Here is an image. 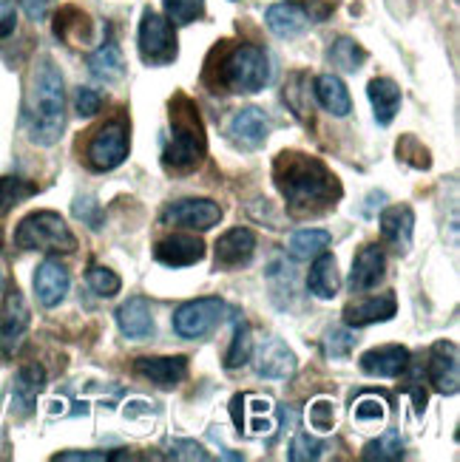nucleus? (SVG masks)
<instances>
[{
  "instance_id": "9b49d317",
  "label": "nucleus",
  "mask_w": 460,
  "mask_h": 462,
  "mask_svg": "<svg viewBox=\"0 0 460 462\" xmlns=\"http://www.w3.org/2000/svg\"><path fill=\"white\" fill-rule=\"evenodd\" d=\"M256 253V233L248 227H233L216 241V270L233 273L239 267L250 264Z\"/></svg>"
},
{
  "instance_id": "4c0bfd02",
  "label": "nucleus",
  "mask_w": 460,
  "mask_h": 462,
  "mask_svg": "<svg viewBox=\"0 0 460 462\" xmlns=\"http://www.w3.org/2000/svg\"><path fill=\"white\" fill-rule=\"evenodd\" d=\"M86 281H89L91 292H97L99 298H114L119 290H123V281H119V275L108 267H91Z\"/></svg>"
},
{
  "instance_id": "cd10ccee",
  "label": "nucleus",
  "mask_w": 460,
  "mask_h": 462,
  "mask_svg": "<svg viewBox=\"0 0 460 462\" xmlns=\"http://www.w3.org/2000/svg\"><path fill=\"white\" fill-rule=\"evenodd\" d=\"M338 267H335V258L330 253H322L313 258V267H310V275H307V290L315 295V298H335L338 292Z\"/></svg>"
},
{
  "instance_id": "6e6552de",
  "label": "nucleus",
  "mask_w": 460,
  "mask_h": 462,
  "mask_svg": "<svg viewBox=\"0 0 460 462\" xmlns=\"http://www.w3.org/2000/svg\"><path fill=\"white\" fill-rule=\"evenodd\" d=\"M225 318V300L222 298H196L188 300L174 312V332L179 337H205L213 327Z\"/></svg>"
},
{
  "instance_id": "dca6fc26",
  "label": "nucleus",
  "mask_w": 460,
  "mask_h": 462,
  "mask_svg": "<svg viewBox=\"0 0 460 462\" xmlns=\"http://www.w3.org/2000/svg\"><path fill=\"white\" fill-rule=\"evenodd\" d=\"M156 261L165 267H191L199 264L205 258V245L196 236H185V233H174L168 238H163L154 250Z\"/></svg>"
},
{
  "instance_id": "a19ab883",
  "label": "nucleus",
  "mask_w": 460,
  "mask_h": 462,
  "mask_svg": "<svg viewBox=\"0 0 460 462\" xmlns=\"http://www.w3.org/2000/svg\"><path fill=\"white\" fill-rule=\"evenodd\" d=\"M171 457L174 459H199V462H208L211 459V454L199 446V443H193V439H174L171 443Z\"/></svg>"
},
{
  "instance_id": "de8ad7c7",
  "label": "nucleus",
  "mask_w": 460,
  "mask_h": 462,
  "mask_svg": "<svg viewBox=\"0 0 460 462\" xmlns=\"http://www.w3.org/2000/svg\"><path fill=\"white\" fill-rule=\"evenodd\" d=\"M250 403H253V406H250L253 414H270V411H273V403H270L268 397H265V400H262V397H250Z\"/></svg>"
},
{
  "instance_id": "4468645a",
  "label": "nucleus",
  "mask_w": 460,
  "mask_h": 462,
  "mask_svg": "<svg viewBox=\"0 0 460 462\" xmlns=\"http://www.w3.org/2000/svg\"><path fill=\"white\" fill-rule=\"evenodd\" d=\"M384 270H387V255L378 245H367L358 250L355 261H352V270H350V290L352 292H370L381 284L384 278Z\"/></svg>"
},
{
  "instance_id": "a18cd8bd",
  "label": "nucleus",
  "mask_w": 460,
  "mask_h": 462,
  "mask_svg": "<svg viewBox=\"0 0 460 462\" xmlns=\"http://www.w3.org/2000/svg\"><path fill=\"white\" fill-rule=\"evenodd\" d=\"M111 459V454H94V451H71V454H57L54 462H103Z\"/></svg>"
},
{
  "instance_id": "5701e85b",
  "label": "nucleus",
  "mask_w": 460,
  "mask_h": 462,
  "mask_svg": "<svg viewBox=\"0 0 460 462\" xmlns=\"http://www.w3.org/2000/svg\"><path fill=\"white\" fill-rule=\"evenodd\" d=\"M265 23L278 37H296L310 26V14L298 4H273L265 12Z\"/></svg>"
},
{
  "instance_id": "f704fd0d",
  "label": "nucleus",
  "mask_w": 460,
  "mask_h": 462,
  "mask_svg": "<svg viewBox=\"0 0 460 462\" xmlns=\"http://www.w3.org/2000/svg\"><path fill=\"white\" fill-rule=\"evenodd\" d=\"M327 60L335 66V69H342V71H358L361 69V63L367 60V51L355 43V40H350V37H338L335 43H333V49L327 51Z\"/></svg>"
},
{
  "instance_id": "9d476101",
  "label": "nucleus",
  "mask_w": 460,
  "mask_h": 462,
  "mask_svg": "<svg viewBox=\"0 0 460 462\" xmlns=\"http://www.w3.org/2000/svg\"><path fill=\"white\" fill-rule=\"evenodd\" d=\"M427 377L437 394H457L460 389V355L452 340H437L429 349Z\"/></svg>"
},
{
  "instance_id": "2f4dec72",
  "label": "nucleus",
  "mask_w": 460,
  "mask_h": 462,
  "mask_svg": "<svg viewBox=\"0 0 460 462\" xmlns=\"http://www.w3.org/2000/svg\"><path fill=\"white\" fill-rule=\"evenodd\" d=\"M37 193V185L23 176H4L0 179V216L12 213L20 202H26Z\"/></svg>"
},
{
  "instance_id": "4be33fe9",
  "label": "nucleus",
  "mask_w": 460,
  "mask_h": 462,
  "mask_svg": "<svg viewBox=\"0 0 460 462\" xmlns=\"http://www.w3.org/2000/svg\"><path fill=\"white\" fill-rule=\"evenodd\" d=\"M117 324L119 332H123L128 340H146L154 335V315H151V304L143 295L128 298L117 312Z\"/></svg>"
},
{
  "instance_id": "7c9ffc66",
  "label": "nucleus",
  "mask_w": 460,
  "mask_h": 462,
  "mask_svg": "<svg viewBox=\"0 0 460 462\" xmlns=\"http://www.w3.org/2000/svg\"><path fill=\"white\" fill-rule=\"evenodd\" d=\"M361 459L367 462H398L404 459V439H401V431L398 429H387L378 439L367 443V448L361 451Z\"/></svg>"
},
{
  "instance_id": "c756f323",
  "label": "nucleus",
  "mask_w": 460,
  "mask_h": 462,
  "mask_svg": "<svg viewBox=\"0 0 460 462\" xmlns=\"http://www.w3.org/2000/svg\"><path fill=\"white\" fill-rule=\"evenodd\" d=\"M387 417H390V403L384 394L367 392L352 403V420L361 426H384Z\"/></svg>"
},
{
  "instance_id": "f257e3e1",
  "label": "nucleus",
  "mask_w": 460,
  "mask_h": 462,
  "mask_svg": "<svg viewBox=\"0 0 460 462\" xmlns=\"http://www.w3.org/2000/svg\"><path fill=\"white\" fill-rule=\"evenodd\" d=\"M273 182L293 216H318L338 205L342 185L322 159L285 151L273 162Z\"/></svg>"
},
{
  "instance_id": "20e7f679",
  "label": "nucleus",
  "mask_w": 460,
  "mask_h": 462,
  "mask_svg": "<svg viewBox=\"0 0 460 462\" xmlns=\"http://www.w3.org/2000/svg\"><path fill=\"white\" fill-rule=\"evenodd\" d=\"M270 79V60L265 49L258 46H233L222 57H219L216 66V79H213V91H228V94H256L268 86Z\"/></svg>"
},
{
  "instance_id": "c03bdc74",
  "label": "nucleus",
  "mask_w": 460,
  "mask_h": 462,
  "mask_svg": "<svg viewBox=\"0 0 460 462\" xmlns=\"http://www.w3.org/2000/svg\"><path fill=\"white\" fill-rule=\"evenodd\" d=\"M17 26V9L12 0H0V37H9Z\"/></svg>"
},
{
  "instance_id": "a878e982",
  "label": "nucleus",
  "mask_w": 460,
  "mask_h": 462,
  "mask_svg": "<svg viewBox=\"0 0 460 462\" xmlns=\"http://www.w3.org/2000/svg\"><path fill=\"white\" fill-rule=\"evenodd\" d=\"M46 383V374L40 366H23L14 377V386H12V403L20 414H32L37 406V394L43 392Z\"/></svg>"
},
{
  "instance_id": "39448f33",
  "label": "nucleus",
  "mask_w": 460,
  "mask_h": 462,
  "mask_svg": "<svg viewBox=\"0 0 460 462\" xmlns=\"http://www.w3.org/2000/svg\"><path fill=\"white\" fill-rule=\"evenodd\" d=\"M14 245L20 250H40V253H74L77 238L63 222V216L54 210L29 213L14 230Z\"/></svg>"
},
{
  "instance_id": "f03ea898",
  "label": "nucleus",
  "mask_w": 460,
  "mask_h": 462,
  "mask_svg": "<svg viewBox=\"0 0 460 462\" xmlns=\"http://www.w3.org/2000/svg\"><path fill=\"white\" fill-rule=\"evenodd\" d=\"M23 125H26V136L40 148H49L63 136L66 88H63V74H60L52 57H40L32 69L26 106H23Z\"/></svg>"
},
{
  "instance_id": "423d86ee",
  "label": "nucleus",
  "mask_w": 460,
  "mask_h": 462,
  "mask_svg": "<svg viewBox=\"0 0 460 462\" xmlns=\"http://www.w3.org/2000/svg\"><path fill=\"white\" fill-rule=\"evenodd\" d=\"M128 159V125L123 119L99 125L86 145V162L91 171H114Z\"/></svg>"
},
{
  "instance_id": "393cba45",
  "label": "nucleus",
  "mask_w": 460,
  "mask_h": 462,
  "mask_svg": "<svg viewBox=\"0 0 460 462\" xmlns=\"http://www.w3.org/2000/svg\"><path fill=\"white\" fill-rule=\"evenodd\" d=\"M313 91H315L318 106H322L327 114H333V116H347L352 111V99H350L347 86L342 83V77H335V74L315 77V88Z\"/></svg>"
},
{
  "instance_id": "6ab92c4d",
  "label": "nucleus",
  "mask_w": 460,
  "mask_h": 462,
  "mask_svg": "<svg viewBox=\"0 0 460 462\" xmlns=\"http://www.w3.org/2000/svg\"><path fill=\"white\" fill-rule=\"evenodd\" d=\"M409 349L407 346H378L361 355V369L372 377H398L409 369Z\"/></svg>"
},
{
  "instance_id": "1a4fd4ad",
  "label": "nucleus",
  "mask_w": 460,
  "mask_h": 462,
  "mask_svg": "<svg viewBox=\"0 0 460 462\" xmlns=\"http://www.w3.org/2000/svg\"><path fill=\"white\" fill-rule=\"evenodd\" d=\"M222 222V208L211 199H183L174 202L163 213V225L168 227H185V230H211Z\"/></svg>"
},
{
  "instance_id": "f8f14e48",
  "label": "nucleus",
  "mask_w": 460,
  "mask_h": 462,
  "mask_svg": "<svg viewBox=\"0 0 460 462\" xmlns=\"http://www.w3.org/2000/svg\"><path fill=\"white\" fill-rule=\"evenodd\" d=\"M29 324H32V315L26 307V298L17 290H12L6 295V304H4V318H0V340H4L6 355H14L20 346H23Z\"/></svg>"
},
{
  "instance_id": "79ce46f5",
  "label": "nucleus",
  "mask_w": 460,
  "mask_h": 462,
  "mask_svg": "<svg viewBox=\"0 0 460 462\" xmlns=\"http://www.w3.org/2000/svg\"><path fill=\"white\" fill-rule=\"evenodd\" d=\"M74 216H77V218H83V222H86L91 230H97L99 225H103V218H99V210H97V202H94L91 196L77 199V202H74Z\"/></svg>"
},
{
  "instance_id": "c85d7f7f",
  "label": "nucleus",
  "mask_w": 460,
  "mask_h": 462,
  "mask_svg": "<svg viewBox=\"0 0 460 462\" xmlns=\"http://www.w3.org/2000/svg\"><path fill=\"white\" fill-rule=\"evenodd\" d=\"M330 245H333V236H330L327 230H315V227H310V230H298V233L290 236V241H287V253H290V258H296V261H310V258H315V255L327 253Z\"/></svg>"
},
{
  "instance_id": "72a5a7b5",
  "label": "nucleus",
  "mask_w": 460,
  "mask_h": 462,
  "mask_svg": "<svg viewBox=\"0 0 460 462\" xmlns=\"http://www.w3.org/2000/svg\"><path fill=\"white\" fill-rule=\"evenodd\" d=\"M54 34L69 40V43H80V40L89 37V17L74 6H63L54 20Z\"/></svg>"
},
{
  "instance_id": "bb28decb",
  "label": "nucleus",
  "mask_w": 460,
  "mask_h": 462,
  "mask_svg": "<svg viewBox=\"0 0 460 462\" xmlns=\"http://www.w3.org/2000/svg\"><path fill=\"white\" fill-rule=\"evenodd\" d=\"M89 71L97 79H103V83H117V79H123L126 60L114 40H108V43H103L97 51L89 54Z\"/></svg>"
},
{
  "instance_id": "a211bd4d",
  "label": "nucleus",
  "mask_w": 460,
  "mask_h": 462,
  "mask_svg": "<svg viewBox=\"0 0 460 462\" xmlns=\"http://www.w3.org/2000/svg\"><path fill=\"white\" fill-rule=\"evenodd\" d=\"M134 372L139 377L151 380L159 389H174L185 380L188 374V360L185 357H139L134 364Z\"/></svg>"
},
{
  "instance_id": "0eeeda50",
  "label": "nucleus",
  "mask_w": 460,
  "mask_h": 462,
  "mask_svg": "<svg viewBox=\"0 0 460 462\" xmlns=\"http://www.w3.org/2000/svg\"><path fill=\"white\" fill-rule=\"evenodd\" d=\"M139 57L148 66H171L176 60V32L168 17L146 9L139 23Z\"/></svg>"
},
{
  "instance_id": "412c9836",
  "label": "nucleus",
  "mask_w": 460,
  "mask_h": 462,
  "mask_svg": "<svg viewBox=\"0 0 460 462\" xmlns=\"http://www.w3.org/2000/svg\"><path fill=\"white\" fill-rule=\"evenodd\" d=\"M398 312V300L392 292H384V295H375V298H367V300H358V304H350L344 310V324L347 327H370V324H381V320H390L395 318Z\"/></svg>"
},
{
  "instance_id": "ddd939ff",
  "label": "nucleus",
  "mask_w": 460,
  "mask_h": 462,
  "mask_svg": "<svg viewBox=\"0 0 460 462\" xmlns=\"http://www.w3.org/2000/svg\"><path fill=\"white\" fill-rule=\"evenodd\" d=\"M268 134H270V125H268V116L258 111V108H242L236 111L233 119L228 123V136L236 148L242 151H256L268 143Z\"/></svg>"
},
{
  "instance_id": "f3484780",
  "label": "nucleus",
  "mask_w": 460,
  "mask_h": 462,
  "mask_svg": "<svg viewBox=\"0 0 460 462\" xmlns=\"http://www.w3.org/2000/svg\"><path fill=\"white\" fill-rule=\"evenodd\" d=\"M69 287H71L69 270L60 264L57 258H46L43 264L37 267V273H34V292H37V300L46 310L57 307L60 300L66 298Z\"/></svg>"
},
{
  "instance_id": "49530a36",
  "label": "nucleus",
  "mask_w": 460,
  "mask_h": 462,
  "mask_svg": "<svg viewBox=\"0 0 460 462\" xmlns=\"http://www.w3.org/2000/svg\"><path fill=\"white\" fill-rule=\"evenodd\" d=\"M46 4L49 0H23V6H26V12L34 17V20H40L43 17V12H46Z\"/></svg>"
},
{
  "instance_id": "7ed1b4c3",
  "label": "nucleus",
  "mask_w": 460,
  "mask_h": 462,
  "mask_svg": "<svg viewBox=\"0 0 460 462\" xmlns=\"http://www.w3.org/2000/svg\"><path fill=\"white\" fill-rule=\"evenodd\" d=\"M208 153L205 125L191 97L176 94L171 99V136L163 151V168L168 173H191L202 165Z\"/></svg>"
},
{
  "instance_id": "aec40b11",
  "label": "nucleus",
  "mask_w": 460,
  "mask_h": 462,
  "mask_svg": "<svg viewBox=\"0 0 460 462\" xmlns=\"http://www.w3.org/2000/svg\"><path fill=\"white\" fill-rule=\"evenodd\" d=\"M415 213L407 205H392L381 213V236L395 253H407L412 247Z\"/></svg>"
},
{
  "instance_id": "ea45409f",
  "label": "nucleus",
  "mask_w": 460,
  "mask_h": 462,
  "mask_svg": "<svg viewBox=\"0 0 460 462\" xmlns=\"http://www.w3.org/2000/svg\"><path fill=\"white\" fill-rule=\"evenodd\" d=\"M355 346V335L350 329H330L324 337V355L327 357H347Z\"/></svg>"
},
{
  "instance_id": "e433bc0d",
  "label": "nucleus",
  "mask_w": 460,
  "mask_h": 462,
  "mask_svg": "<svg viewBox=\"0 0 460 462\" xmlns=\"http://www.w3.org/2000/svg\"><path fill=\"white\" fill-rule=\"evenodd\" d=\"M327 451V443L310 437L307 431H298L290 443V462H310V459H322V454Z\"/></svg>"
},
{
  "instance_id": "473e14b6",
  "label": "nucleus",
  "mask_w": 460,
  "mask_h": 462,
  "mask_svg": "<svg viewBox=\"0 0 460 462\" xmlns=\"http://www.w3.org/2000/svg\"><path fill=\"white\" fill-rule=\"evenodd\" d=\"M253 355V337H250V327L242 315H236L233 320V344L225 355V369H239L245 366Z\"/></svg>"
},
{
  "instance_id": "37998d69",
  "label": "nucleus",
  "mask_w": 460,
  "mask_h": 462,
  "mask_svg": "<svg viewBox=\"0 0 460 462\" xmlns=\"http://www.w3.org/2000/svg\"><path fill=\"white\" fill-rule=\"evenodd\" d=\"M99 108H103V97H99L94 88H80L77 91V114L80 116H94Z\"/></svg>"
},
{
  "instance_id": "b1692460",
  "label": "nucleus",
  "mask_w": 460,
  "mask_h": 462,
  "mask_svg": "<svg viewBox=\"0 0 460 462\" xmlns=\"http://www.w3.org/2000/svg\"><path fill=\"white\" fill-rule=\"evenodd\" d=\"M367 97H370L372 111H375V123L390 125L398 114V108H401V88H398L387 77H375L367 86Z\"/></svg>"
},
{
  "instance_id": "58836bf2",
  "label": "nucleus",
  "mask_w": 460,
  "mask_h": 462,
  "mask_svg": "<svg viewBox=\"0 0 460 462\" xmlns=\"http://www.w3.org/2000/svg\"><path fill=\"white\" fill-rule=\"evenodd\" d=\"M307 420H310V429H315L318 434H327L335 426V409H333V400L327 397H318L310 403L307 409Z\"/></svg>"
},
{
  "instance_id": "2eb2a0df",
  "label": "nucleus",
  "mask_w": 460,
  "mask_h": 462,
  "mask_svg": "<svg viewBox=\"0 0 460 462\" xmlns=\"http://www.w3.org/2000/svg\"><path fill=\"white\" fill-rule=\"evenodd\" d=\"M298 369L296 355L287 349V344H282L278 337L265 340L256 352V374L268 377V380H287L293 377Z\"/></svg>"
},
{
  "instance_id": "c9c22d12",
  "label": "nucleus",
  "mask_w": 460,
  "mask_h": 462,
  "mask_svg": "<svg viewBox=\"0 0 460 462\" xmlns=\"http://www.w3.org/2000/svg\"><path fill=\"white\" fill-rule=\"evenodd\" d=\"M163 4H165V17L174 26H188L205 12V0H163Z\"/></svg>"
}]
</instances>
